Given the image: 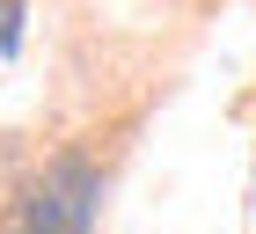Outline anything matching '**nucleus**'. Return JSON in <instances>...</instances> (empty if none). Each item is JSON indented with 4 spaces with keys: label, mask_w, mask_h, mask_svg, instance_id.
<instances>
[{
    "label": "nucleus",
    "mask_w": 256,
    "mask_h": 234,
    "mask_svg": "<svg viewBox=\"0 0 256 234\" xmlns=\"http://www.w3.org/2000/svg\"><path fill=\"white\" fill-rule=\"evenodd\" d=\"M22 44V0H0V52Z\"/></svg>",
    "instance_id": "f03ea898"
},
{
    "label": "nucleus",
    "mask_w": 256,
    "mask_h": 234,
    "mask_svg": "<svg viewBox=\"0 0 256 234\" xmlns=\"http://www.w3.org/2000/svg\"><path fill=\"white\" fill-rule=\"evenodd\" d=\"M96 198H102L96 161L59 154L22 183V198H15V212H8L0 234H96Z\"/></svg>",
    "instance_id": "f257e3e1"
}]
</instances>
